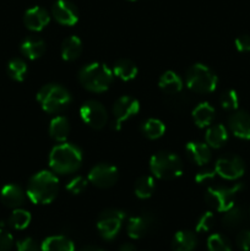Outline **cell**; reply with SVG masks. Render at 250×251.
Listing matches in <instances>:
<instances>
[{
  "mask_svg": "<svg viewBox=\"0 0 250 251\" xmlns=\"http://www.w3.org/2000/svg\"><path fill=\"white\" fill-rule=\"evenodd\" d=\"M59 180L51 172L41 171L28 181L27 196L36 205H48L58 195Z\"/></svg>",
  "mask_w": 250,
  "mask_h": 251,
  "instance_id": "6da1fadb",
  "label": "cell"
},
{
  "mask_svg": "<svg viewBox=\"0 0 250 251\" xmlns=\"http://www.w3.org/2000/svg\"><path fill=\"white\" fill-rule=\"evenodd\" d=\"M82 163V152L76 145L61 144L54 147L49 154V166L54 173L70 174L77 171Z\"/></svg>",
  "mask_w": 250,
  "mask_h": 251,
  "instance_id": "7a4b0ae2",
  "label": "cell"
},
{
  "mask_svg": "<svg viewBox=\"0 0 250 251\" xmlns=\"http://www.w3.org/2000/svg\"><path fill=\"white\" fill-rule=\"evenodd\" d=\"M114 74L105 64L91 63L78 73V80L86 90L95 93L105 92L113 82Z\"/></svg>",
  "mask_w": 250,
  "mask_h": 251,
  "instance_id": "3957f363",
  "label": "cell"
},
{
  "mask_svg": "<svg viewBox=\"0 0 250 251\" xmlns=\"http://www.w3.org/2000/svg\"><path fill=\"white\" fill-rule=\"evenodd\" d=\"M37 100L44 112L55 114L66 109L71 103V95L65 87L56 83L43 86L37 93Z\"/></svg>",
  "mask_w": 250,
  "mask_h": 251,
  "instance_id": "277c9868",
  "label": "cell"
},
{
  "mask_svg": "<svg viewBox=\"0 0 250 251\" xmlns=\"http://www.w3.org/2000/svg\"><path fill=\"white\" fill-rule=\"evenodd\" d=\"M150 169L161 180H173L183 173V163L175 153L163 151L151 157Z\"/></svg>",
  "mask_w": 250,
  "mask_h": 251,
  "instance_id": "5b68a950",
  "label": "cell"
},
{
  "mask_svg": "<svg viewBox=\"0 0 250 251\" xmlns=\"http://www.w3.org/2000/svg\"><path fill=\"white\" fill-rule=\"evenodd\" d=\"M217 75L203 64H194L186 73V86L195 93L206 95L216 90Z\"/></svg>",
  "mask_w": 250,
  "mask_h": 251,
  "instance_id": "8992f818",
  "label": "cell"
},
{
  "mask_svg": "<svg viewBox=\"0 0 250 251\" xmlns=\"http://www.w3.org/2000/svg\"><path fill=\"white\" fill-rule=\"evenodd\" d=\"M242 189L243 184H235L230 188H208L205 200L217 212H225L235 205V198Z\"/></svg>",
  "mask_w": 250,
  "mask_h": 251,
  "instance_id": "52a82bcc",
  "label": "cell"
},
{
  "mask_svg": "<svg viewBox=\"0 0 250 251\" xmlns=\"http://www.w3.org/2000/svg\"><path fill=\"white\" fill-rule=\"evenodd\" d=\"M125 213L120 210H105L98 216L97 229L105 240L114 239L122 229Z\"/></svg>",
  "mask_w": 250,
  "mask_h": 251,
  "instance_id": "ba28073f",
  "label": "cell"
},
{
  "mask_svg": "<svg viewBox=\"0 0 250 251\" xmlns=\"http://www.w3.org/2000/svg\"><path fill=\"white\" fill-rule=\"evenodd\" d=\"M80 115L81 119L88 126L96 130L103 129L108 122V113L104 105L93 100H87V102H85L81 105Z\"/></svg>",
  "mask_w": 250,
  "mask_h": 251,
  "instance_id": "9c48e42d",
  "label": "cell"
},
{
  "mask_svg": "<svg viewBox=\"0 0 250 251\" xmlns=\"http://www.w3.org/2000/svg\"><path fill=\"white\" fill-rule=\"evenodd\" d=\"M119 178L117 167L108 163H100L93 167L88 173V181L100 189L112 188Z\"/></svg>",
  "mask_w": 250,
  "mask_h": 251,
  "instance_id": "30bf717a",
  "label": "cell"
},
{
  "mask_svg": "<svg viewBox=\"0 0 250 251\" xmlns=\"http://www.w3.org/2000/svg\"><path fill=\"white\" fill-rule=\"evenodd\" d=\"M140 110L139 100L130 96H122L117 100L113 107V114H114L115 130L122 129V124L134 115H136Z\"/></svg>",
  "mask_w": 250,
  "mask_h": 251,
  "instance_id": "8fae6325",
  "label": "cell"
},
{
  "mask_svg": "<svg viewBox=\"0 0 250 251\" xmlns=\"http://www.w3.org/2000/svg\"><path fill=\"white\" fill-rule=\"evenodd\" d=\"M215 172L221 178L227 179V180H235L244 174L245 164L243 159L238 156L222 157L216 162Z\"/></svg>",
  "mask_w": 250,
  "mask_h": 251,
  "instance_id": "7c38bea8",
  "label": "cell"
},
{
  "mask_svg": "<svg viewBox=\"0 0 250 251\" xmlns=\"http://www.w3.org/2000/svg\"><path fill=\"white\" fill-rule=\"evenodd\" d=\"M51 14L56 22L64 26H74L78 21V10L69 0H58L54 2Z\"/></svg>",
  "mask_w": 250,
  "mask_h": 251,
  "instance_id": "4fadbf2b",
  "label": "cell"
},
{
  "mask_svg": "<svg viewBox=\"0 0 250 251\" xmlns=\"http://www.w3.org/2000/svg\"><path fill=\"white\" fill-rule=\"evenodd\" d=\"M153 216L145 213V215L131 217L127 222L126 232L131 239H141L147 234L154 226Z\"/></svg>",
  "mask_w": 250,
  "mask_h": 251,
  "instance_id": "5bb4252c",
  "label": "cell"
},
{
  "mask_svg": "<svg viewBox=\"0 0 250 251\" xmlns=\"http://www.w3.org/2000/svg\"><path fill=\"white\" fill-rule=\"evenodd\" d=\"M230 131L235 137L250 140V114L244 110H238L228 119Z\"/></svg>",
  "mask_w": 250,
  "mask_h": 251,
  "instance_id": "9a60e30c",
  "label": "cell"
},
{
  "mask_svg": "<svg viewBox=\"0 0 250 251\" xmlns=\"http://www.w3.org/2000/svg\"><path fill=\"white\" fill-rule=\"evenodd\" d=\"M50 21L48 11L41 6H34L27 10L24 16V24L28 29L34 32L42 31Z\"/></svg>",
  "mask_w": 250,
  "mask_h": 251,
  "instance_id": "2e32d148",
  "label": "cell"
},
{
  "mask_svg": "<svg viewBox=\"0 0 250 251\" xmlns=\"http://www.w3.org/2000/svg\"><path fill=\"white\" fill-rule=\"evenodd\" d=\"M0 199L1 202L6 207L19 208L25 202V193L16 184H7L0 191Z\"/></svg>",
  "mask_w": 250,
  "mask_h": 251,
  "instance_id": "e0dca14e",
  "label": "cell"
},
{
  "mask_svg": "<svg viewBox=\"0 0 250 251\" xmlns=\"http://www.w3.org/2000/svg\"><path fill=\"white\" fill-rule=\"evenodd\" d=\"M185 151L189 158L199 166H205L211 159V147L203 142H189Z\"/></svg>",
  "mask_w": 250,
  "mask_h": 251,
  "instance_id": "ac0fdd59",
  "label": "cell"
},
{
  "mask_svg": "<svg viewBox=\"0 0 250 251\" xmlns=\"http://www.w3.org/2000/svg\"><path fill=\"white\" fill-rule=\"evenodd\" d=\"M198 245V238L190 230H179L172 240L173 251H194Z\"/></svg>",
  "mask_w": 250,
  "mask_h": 251,
  "instance_id": "d6986e66",
  "label": "cell"
},
{
  "mask_svg": "<svg viewBox=\"0 0 250 251\" xmlns=\"http://www.w3.org/2000/svg\"><path fill=\"white\" fill-rule=\"evenodd\" d=\"M21 53L31 60L41 58L46 51V43L38 37H27L21 43Z\"/></svg>",
  "mask_w": 250,
  "mask_h": 251,
  "instance_id": "ffe728a7",
  "label": "cell"
},
{
  "mask_svg": "<svg viewBox=\"0 0 250 251\" xmlns=\"http://www.w3.org/2000/svg\"><path fill=\"white\" fill-rule=\"evenodd\" d=\"M158 86L167 95H175V93L180 92L183 88V80L174 71H166L159 77Z\"/></svg>",
  "mask_w": 250,
  "mask_h": 251,
  "instance_id": "44dd1931",
  "label": "cell"
},
{
  "mask_svg": "<svg viewBox=\"0 0 250 251\" xmlns=\"http://www.w3.org/2000/svg\"><path fill=\"white\" fill-rule=\"evenodd\" d=\"M82 53V42L77 36H70L61 44V56L66 61H74Z\"/></svg>",
  "mask_w": 250,
  "mask_h": 251,
  "instance_id": "7402d4cb",
  "label": "cell"
},
{
  "mask_svg": "<svg viewBox=\"0 0 250 251\" xmlns=\"http://www.w3.org/2000/svg\"><path fill=\"white\" fill-rule=\"evenodd\" d=\"M41 249L42 251H75V245L64 235H53L43 240Z\"/></svg>",
  "mask_w": 250,
  "mask_h": 251,
  "instance_id": "603a6c76",
  "label": "cell"
},
{
  "mask_svg": "<svg viewBox=\"0 0 250 251\" xmlns=\"http://www.w3.org/2000/svg\"><path fill=\"white\" fill-rule=\"evenodd\" d=\"M193 119L199 127L208 126L215 119V108L207 102L200 103L193 110Z\"/></svg>",
  "mask_w": 250,
  "mask_h": 251,
  "instance_id": "cb8c5ba5",
  "label": "cell"
},
{
  "mask_svg": "<svg viewBox=\"0 0 250 251\" xmlns=\"http://www.w3.org/2000/svg\"><path fill=\"white\" fill-rule=\"evenodd\" d=\"M49 134L55 141L64 142L70 134V124L65 117H55L49 124Z\"/></svg>",
  "mask_w": 250,
  "mask_h": 251,
  "instance_id": "d4e9b609",
  "label": "cell"
},
{
  "mask_svg": "<svg viewBox=\"0 0 250 251\" xmlns=\"http://www.w3.org/2000/svg\"><path fill=\"white\" fill-rule=\"evenodd\" d=\"M206 144L212 149H220L227 142L228 140V131L222 124H217L215 126H211L206 131L205 135Z\"/></svg>",
  "mask_w": 250,
  "mask_h": 251,
  "instance_id": "484cf974",
  "label": "cell"
},
{
  "mask_svg": "<svg viewBox=\"0 0 250 251\" xmlns=\"http://www.w3.org/2000/svg\"><path fill=\"white\" fill-rule=\"evenodd\" d=\"M113 74L123 81H131L137 75V66L129 59H119L115 61Z\"/></svg>",
  "mask_w": 250,
  "mask_h": 251,
  "instance_id": "4316f807",
  "label": "cell"
},
{
  "mask_svg": "<svg viewBox=\"0 0 250 251\" xmlns=\"http://www.w3.org/2000/svg\"><path fill=\"white\" fill-rule=\"evenodd\" d=\"M222 223L225 228L228 229H234V228L242 226V223L245 221V216H247V212H245L244 208L242 206H232L229 210H227L225 212H223Z\"/></svg>",
  "mask_w": 250,
  "mask_h": 251,
  "instance_id": "83f0119b",
  "label": "cell"
},
{
  "mask_svg": "<svg viewBox=\"0 0 250 251\" xmlns=\"http://www.w3.org/2000/svg\"><path fill=\"white\" fill-rule=\"evenodd\" d=\"M156 189L154 179L151 176H144L139 178L135 183V195L139 199L151 198Z\"/></svg>",
  "mask_w": 250,
  "mask_h": 251,
  "instance_id": "f1b7e54d",
  "label": "cell"
},
{
  "mask_svg": "<svg viewBox=\"0 0 250 251\" xmlns=\"http://www.w3.org/2000/svg\"><path fill=\"white\" fill-rule=\"evenodd\" d=\"M31 220H32L31 213H29L28 211L22 210V208L19 207V208H15V210L12 211L7 223H9L10 227H12L14 229L22 230L25 229V228L28 227L29 223H31Z\"/></svg>",
  "mask_w": 250,
  "mask_h": 251,
  "instance_id": "f546056e",
  "label": "cell"
},
{
  "mask_svg": "<svg viewBox=\"0 0 250 251\" xmlns=\"http://www.w3.org/2000/svg\"><path fill=\"white\" fill-rule=\"evenodd\" d=\"M142 132L145 136L150 140H156L159 139L164 135L166 132V125L158 119H149L144 123L142 125Z\"/></svg>",
  "mask_w": 250,
  "mask_h": 251,
  "instance_id": "4dcf8cb0",
  "label": "cell"
},
{
  "mask_svg": "<svg viewBox=\"0 0 250 251\" xmlns=\"http://www.w3.org/2000/svg\"><path fill=\"white\" fill-rule=\"evenodd\" d=\"M7 74L12 80L17 82H22L25 80V76L27 74V65L22 59L15 58L9 61L7 64Z\"/></svg>",
  "mask_w": 250,
  "mask_h": 251,
  "instance_id": "1f68e13d",
  "label": "cell"
},
{
  "mask_svg": "<svg viewBox=\"0 0 250 251\" xmlns=\"http://www.w3.org/2000/svg\"><path fill=\"white\" fill-rule=\"evenodd\" d=\"M207 250L208 251H232L229 242L227 238L223 237L222 234H216L210 235L207 239Z\"/></svg>",
  "mask_w": 250,
  "mask_h": 251,
  "instance_id": "d6a6232c",
  "label": "cell"
},
{
  "mask_svg": "<svg viewBox=\"0 0 250 251\" xmlns=\"http://www.w3.org/2000/svg\"><path fill=\"white\" fill-rule=\"evenodd\" d=\"M221 105L225 110H235L239 105V97L234 90H227L221 95Z\"/></svg>",
  "mask_w": 250,
  "mask_h": 251,
  "instance_id": "836d02e7",
  "label": "cell"
},
{
  "mask_svg": "<svg viewBox=\"0 0 250 251\" xmlns=\"http://www.w3.org/2000/svg\"><path fill=\"white\" fill-rule=\"evenodd\" d=\"M213 225H215V216L212 212H206L203 213L200 217V220L196 223V232L198 233H206L210 232L212 229Z\"/></svg>",
  "mask_w": 250,
  "mask_h": 251,
  "instance_id": "e575fe53",
  "label": "cell"
},
{
  "mask_svg": "<svg viewBox=\"0 0 250 251\" xmlns=\"http://www.w3.org/2000/svg\"><path fill=\"white\" fill-rule=\"evenodd\" d=\"M86 188H87V180L83 176H76V178L71 179L66 185V190L73 195L82 194L86 190Z\"/></svg>",
  "mask_w": 250,
  "mask_h": 251,
  "instance_id": "d590c367",
  "label": "cell"
},
{
  "mask_svg": "<svg viewBox=\"0 0 250 251\" xmlns=\"http://www.w3.org/2000/svg\"><path fill=\"white\" fill-rule=\"evenodd\" d=\"M17 251H42L41 245L33 238H24L16 243Z\"/></svg>",
  "mask_w": 250,
  "mask_h": 251,
  "instance_id": "8d00e7d4",
  "label": "cell"
},
{
  "mask_svg": "<svg viewBox=\"0 0 250 251\" xmlns=\"http://www.w3.org/2000/svg\"><path fill=\"white\" fill-rule=\"evenodd\" d=\"M14 245V238L11 233L5 228H0V251H10Z\"/></svg>",
  "mask_w": 250,
  "mask_h": 251,
  "instance_id": "74e56055",
  "label": "cell"
},
{
  "mask_svg": "<svg viewBox=\"0 0 250 251\" xmlns=\"http://www.w3.org/2000/svg\"><path fill=\"white\" fill-rule=\"evenodd\" d=\"M235 242H237L238 248L242 251H250V230H240V232L238 233Z\"/></svg>",
  "mask_w": 250,
  "mask_h": 251,
  "instance_id": "f35d334b",
  "label": "cell"
},
{
  "mask_svg": "<svg viewBox=\"0 0 250 251\" xmlns=\"http://www.w3.org/2000/svg\"><path fill=\"white\" fill-rule=\"evenodd\" d=\"M235 48L242 53L245 51H250V36L248 34H243L235 39Z\"/></svg>",
  "mask_w": 250,
  "mask_h": 251,
  "instance_id": "ab89813d",
  "label": "cell"
},
{
  "mask_svg": "<svg viewBox=\"0 0 250 251\" xmlns=\"http://www.w3.org/2000/svg\"><path fill=\"white\" fill-rule=\"evenodd\" d=\"M215 174L216 172H200V173H198V176H196V181H198V183H205L208 179H213Z\"/></svg>",
  "mask_w": 250,
  "mask_h": 251,
  "instance_id": "60d3db41",
  "label": "cell"
},
{
  "mask_svg": "<svg viewBox=\"0 0 250 251\" xmlns=\"http://www.w3.org/2000/svg\"><path fill=\"white\" fill-rule=\"evenodd\" d=\"M118 251H136V248H135V245L131 244V243H125V244H123L122 247L119 248Z\"/></svg>",
  "mask_w": 250,
  "mask_h": 251,
  "instance_id": "b9f144b4",
  "label": "cell"
},
{
  "mask_svg": "<svg viewBox=\"0 0 250 251\" xmlns=\"http://www.w3.org/2000/svg\"><path fill=\"white\" fill-rule=\"evenodd\" d=\"M80 251H104V250H102L98 247H86L83 248V249H81Z\"/></svg>",
  "mask_w": 250,
  "mask_h": 251,
  "instance_id": "7bdbcfd3",
  "label": "cell"
},
{
  "mask_svg": "<svg viewBox=\"0 0 250 251\" xmlns=\"http://www.w3.org/2000/svg\"><path fill=\"white\" fill-rule=\"evenodd\" d=\"M249 213H250V208H249Z\"/></svg>",
  "mask_w": 250,
  "mask_h": 251,
  "instance_id": "ee69618b",
  "label": "cell"
},
{
  "mask_svg": "<svg viewBox=\"0 0 250 251\" xmlns=\"http://www.w3.org/2000/svg\"><path fill=\"white\" fill-rule=\"evenodd\" d=\"M131 1H134V0H131Z\"/></svg>",
  "mask_w": 250,
  "mask_h": 251,
  "instance_id": "f6af8a7d",
  "label": "cell"
}]
</instances>
